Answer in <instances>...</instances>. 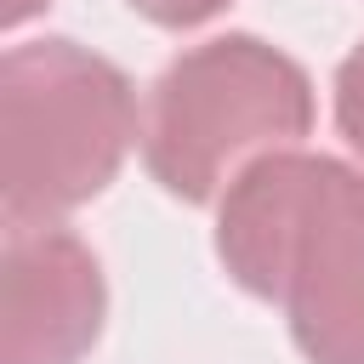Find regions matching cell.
Here are the masks:
<instances>
[{"label":"cell","instance_id":"cell-2","mask_svg":"<svg viewBox=\"0 0 364 364\" xmlns=\"http://www.w3.org/2000/svg\"><path fill=\"white\" fill-rule=\"evenodd\" d=\"M307 131V68L256 34H216L182 51L154 80L142 119V165L165 193L205 205L222 199L250 159L296 148Z\"/></svg>","mask_w":364,"mask_h":364},{"label":"cell","instance_id":"cell-3","mask_svg":"<svg viewBox=\"0 0 364 364\" xmlns=\"http://www.w3.org/2000/svg\"><path fill=\"white\" fill-rule=\"evenodd\" d=\"M136 136L131 80L80 40H28L0 57L6 222H51L97 199Z\"/></svg>","mask_w":364,"mask_h":364},{"label":"cell","instance_id":"cell-6","mask_svg":"<svg viewBox=\"0 0 364 364\" xmlns=\"http://www.w3.org/2000/svg\"><path fill=\"white\" fill-rule=\"evenodd\" d=\"M131 11H142L148 23H159V28H199V23H210L216 11H228L233 0H125Z\"/></svg>","mask_w":364,"mask_h":364},{"label":"cell","instance_id":"cell-1","mask_svg":"<svg viewBox=\"0 0 364 364\" xmlns=\"http://www.w3.org/2000/svg\"><path fill=\"white\" fill-rule=\"evenodd\" d=\"M216 256L284 307L307 364H364V171L301 148L250 159L222 193Z\"/></svg>","mask_w":364,"mask_h":364},{"label":"cell","instance_id":"cell-7","mask_svg":"<svg viewBox=\"0 0 364 364\" xmlns=\"http://www.w3.org/2000/svg\"><path fill=\"white\" fill-rule=\"evenodd\" d=\"M40 6H51V0H6V6H0V23H6V28H17V23H28Z\"/></svg>","mask_w":364,"mask_h":364},{"label":"cell","instance_id":"cell-5","mask_svg":"<svg viewBox=\"0 0 364 364\" xmlns=\"http://www.w3.org/2000/svg\"><path fill=\"white\" fill-rule=\"evenodd\" d=\"M336 131L347 136L353 154H364V40L336 68Z\"/></svg>","mask_w":364,"mask_h":364},{"label":"cell","instance_id":"cell-4","mask_svg":"<svg viewBox=\"0 0 364 364\" xmlns=\"http://www.w3.org/2000/svg\"><path fill=\"white\" fill-rule=\"evenodd\" d=\"M108 318L91 245L57 222H6L0 245V364H80Z\"/></svg>","mask_w":364,"mask_h":364}]
</instances>
